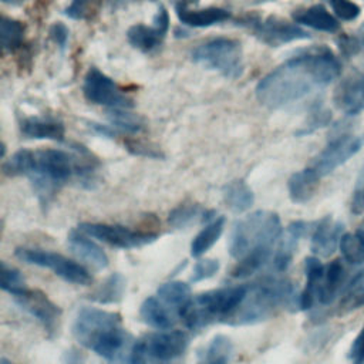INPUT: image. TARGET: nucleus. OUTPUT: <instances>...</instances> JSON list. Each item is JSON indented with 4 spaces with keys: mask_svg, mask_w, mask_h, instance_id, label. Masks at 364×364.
<instances>
[{
    "mask_svg": "<svg viewBox=\"0 0 364 364\" xmlns=\"http://www.w3.org/2000/svg\"><path fill=\"white\" fill-rule=\"evenodd\" d=\"M340 73L341 64L330 48L313 47L289 58L262 78L256 95L263 105L279 108L328 85Z\"/></svg>",
    "mask_w": 364,
    "mask_h": 364,
    "instance_id": "1",
    "label": "nucleus"
},
{
    "mask_svg": "<svg viewBox=\"0 0 364 364\" xmlns=\"http://www.w3.org/2000/svg\"><path fill=\"white\" fill-rule=\"evenodd\" d=\"M92 169L90 156L70 155L61 149H20L3 164L4 175L30 178L43 205L48 203L54 193L74 175L90 179Z\"/></svg>",
    "mask_w": 364,
    "mask_h": 364,
    "instance_id": "2",
    "label": "nucleus"
},
{
    "mask_svg": "<svg viewBox=\"0 0 364 364\" xmlns=\"http://www.w3.org/2000/svg\"><path fill=\"white\" fill-rule=\"evenodd\" d=\"M282 235V222L274 212L257 210L239 219L233 225L228 245L230 256L237 259L232 276L243 279L256 273L270 259Z\"/></svg>",
    "mask_w": 364,
    "mask_h": 364,
    "instance_id": "3",
    "label": "nucleus"
},
{
    "mask_svg": "<svg viewBox=\"0 0 364 364\" xmlns=\"http://www.w3.org/2000/svg\"><path fill=\"white\" fill-rule=\"evenodd\" d=\"M73 334L82 347L105 360L115 358L127 340L121 316L97 307L78 310L73 324Z\"/></svg>",
    "mask_w": 364,
    "mask_h": 364,
    "instance_id": "4",
    "label": "nucleus"
},
{
    "mask_svg": "<svg viewBox=\"0 0 364 364\" xmlns=\"http://www.w3.org/2000/svg\"><path fill=\"white\" fill-rule=\"evenodd\" d=\"M299 306L294 286L284 277H264L247 286L246 296L239 307L223 321L230 326L255 324L267 320L277 310Z\"/></svg>",
    "mask_w": 364,
    "mask_h": 364,
    "instance_id": "5",
    "label": "nucleus"
},
{
    "mask_svg": "<svg viewBox=\"0 0 364 364\" xmlns=\"http://www.w3.org/2000/svg\"><path fill=\"white\" fill-rule=\"evenodd\" d=\"M247 286L237 284L198 294L192 299L182 320L191 330H200L212 321H225L243 301Z\"/></svg>",
    "mask_w": 364,
    "mask_h": 364,
    "instance_id": "6",
    "label": "nucleus"
},
{
    "mask_svg": "<svg viewBox=\"0 0 364 364\" xmlns=\"http://www.w3.org/2000/svg\"><path fill=\"white\" fill-rule=\"evenodd\" d=\"M189 346V336L181 330L151 333L136 340L129 353L131 364L166 363L181 357Z\"/></svg>",
    "mask_w": 364,
    "mask_h": 364,
    "instance_id": "7",
    "label": "nucleus"
},
{
    "mask_svg": "<svg viewBox=\"0 0 364 364\" xmlns=\"http://www.w3.org/2000/svg\"><path fill=\"white\" fill-rule=\"evenodd\" d=\"M192 58L203 67L216 70L229 78H237L243 73L242 47L233 38L218 37L209 40L192 51Z\"/></svg>",
    "mask_w": 364,
    "mask_h": 364,
    "instance_id": "8",
    "label": "nucleus"
},
{
    "mask_svg": "<svg viewBox=\"0 0 364 364\" xmlns=\"http://www.w3.org/2000/svg\"><path fill=\"white\" fill-rule=\"evenodd\" d=\"M14 255L18 260L27 264L51 270L54 274L68 283L88 286L92 282L90 272L84 266L60 253L38 247H17Z\"/></svg>",
    "mask_w": 364,
    "mask_h": 364,
    "instance_id": "9",
    "label": "nucleus"
},
{
    "mask_svg": "<svg viewBox=\"0 0 364 364\" xmlns=\"http://www.w3.org/2000/svg\"><path fill=\"white\" fill-rule=\"evenodd\" d=\"M364 146V132L341 134L334 136L326 148L313 158L309 165L320 178L331 173L334 169L346 164Z\"/></svg>",
    "mask_w": 364,
    "mask_h": 364,
    "instance_id": "10",
    "label": "nucleus"
},
{
    "mask_svg": "<svg viewBox=\"0 0 364 364\" xmlns=\"http://www.w3.org/2000/svg\"><path fill=\"white\" fill-rule=\"evenodd\" d=\"M240 24L250 28L263 43L273 47L296 40L310 38V34L299 26L274 16L266 18L259 16H246L240 20Z\"/></svg>",
    "mask_w": 364,
    "mask_h": 364,
    "instance_id": "11",
    "label": "nucleus"
},
{
    "mask_svg": "<svg viewBox=\"0 0 364 364\" xmlns=\"http://www.w3.org/2000/svg\"><path fill=\"white\" fill-rule=\"evenodd\" d=\"M78 229L85 235L118 249L142 247L155 242L158 237L156 233L134 230L125 226L108 223H81Z\"/></svg>",
    "mask_w": 364,
    "mask_h": 364,
    "instance_id": "12",
    "label": "nucleus"
},
{
    "mask_svg": "<svg viewBox=\"0 0 364 364\" xmlns=\"http://www.w3.org/2000/svg\"><path fill=\"white\" fill-rule=\"evenodd\" d=\"M17 306L34 317L44 330L51 336L57 331L61 318V309L48 299V296L37 289H26L17 296H13Z\"/></svg>",
    "mask_w": 364,
    "mask_h": 364,
    "instance_id": "13",
    "label": "nucleus"
},
{
    "mask_svg": "<svg viewBox=\"0 0 364 364\" xmlns=\"http://www.w3.org/2000/svg\"><path fill=\"white\" fill-rule=\"evenodd\" d=\"M84 95L94 104L108 105L111 108H129L132 107L131 98L121 92L115 82L102 74L98 68H90L82 85Z\"/></svg>",
    "mask_w": 364,
    "mask_h": 364,
    "instance_id": "14",
    "label": "nucleus"
},
{
    "mask_svg": "<svg viewBox=\"0 0 364 364\" xmlns=\"http://www.w3.org/2000/svg\"><path fill=\"white\" fill-rule=\"evenodd\" d=\"M168 28H169L168 11L165 7L159 6L152 26L135 24L129 27V30L127 31V37L134 47L142 51H152L162 43Z\"/></svg>",
    "mask_w": 364,
    "mask_h": 364,
    "instance_id": "15",
    "label": "nucleus"
},
{
    "mask_svg": "<svg viewBox=\"0 0 364 364\" xmlns=\"http://www.w3.org/2000/svg\"><path fill=\"white\" fill-rule=\"evenodd\" d=\"M334 102L347 115L364 111V74H355L344 80L334 94Z\"/></svg>",
    "mask_w": 364,
    "mask_h": 364,
    "instance_id": "16",
    "label": "nucleus"
},
{
    "mask_svg": "<svg viewBox=\"0 0 364 364\" xmlns=\"http://www.w3.org/2000/svg\"><path fill=\"white\" fill-rule=\"evenodd\" d=\"M343 236V223L333 220L330 216L317 222L311 235V252L317 256L327 257L334 253Z\"/></svg>",
    "mask_w": 364,
    "mask_h": 364,
    "instance_id": "17",
    "label": "nucleus"
},
{
    "mask_svg": "<svg viewBox=\"0 0 364 364\" xmlns=\"http://www.w3.org/2000/svg\"><path fill=\"white\" fill-rule=\"evenodd\" d=\"M67 242L71 252L91 267L100 270L108 266V256L105 255V252L80 229L71 230Z\"/></svg>",
    "mask_w": 364,
    "mask_h": 364,
    "instance_id": "18",
    "label": "nucleus"
},
{
    "mask_svg": "<svg viewBox=\"0 0 364 364\" xmlns=\"http://www.w3.org/2000/svg\"><path fill=\"white\" fill-rule=\"evenodd\" d=\"M156 296L178 318L183 317L185 311L188 310L193 299L191 294L189 284L179 280L166 282L161 284L156 290Z\"/></svg>",
    "mask_w": 364,
    "mask_h": 364,
    "instance_id": "19",
    "label": "nucleus"
},
{
    "mask_svg": "<svg viewBox=\"0 0 364 364\" xmlns=\"http://www.w3.org/2000/svg\"><path fill=\"white\" fill-rule=\"evenodd\" d=\"M309 225L303 220H296L290 223L286 229V233L282 235L280 245L273 259V266L277 272H284L291 263L293 255L299 245V240L306 235Z\"/></svg>",
    "mask_w": 364,
    "mask_h": 364,
    "instance_id": "20",
    "label": "nucleus"
},
{
    "mask_svg": "<svg viewBox=\"0 0 364 364\" xmlns=\"http://www.w3.org/2000/svg\"><path fill=\"white\" fill-rule=\"evenodd\" d=\"M176 16L182 24L191 27H209L230 18V13L219 7H208L200 10H191L183 3L175 6Z\"/></svg>",
    "mask_w": 364,
    "mask_h": 364,
    "instance_id": "21",
    "label": "nucleus"
},
{
    "mask_svg": "<svg viewBox=\"0 0 364 364\" xmlns=\"http://www.w3.org/2000/svg\"><path fill=\"white\" fill-rule=\"evenodd\" d=\"M139 316L145 324L158 330H168L178 320V317L159 300L158 296H149L142 301Z\"/></svg>",
    "mask_w": 364,
    "mask_h": 364,
    "instance_id": "22",
    "label": "nucleus"
},
{
    "mask_svg": "<svg viewBox=\"0 0 364 364\" xmlns=\"http://www.w3.org/2000/svg\"><path fill=\"white\" fill-rule=\"evenodd\" d=\"M293 18L296 23L311 27L318 31L334 33L340 27L337 18L333 14H330L327 9L321 4H314L307 9L296 10L293 13Z\"/></svg>",
    "mask_w": 364,
    "mask_h": 364,
    "instance_id": "23",
    "label": "nucleus"
},
{
    "mask_svg": "<svg viewBox=\"0 0 364 364\" xmlns=\"http://www.w3.org/2000/svg\"><path fill=\"white\" fill-rule=\"evenodd\" d=\"M320 183V176L310 168L294 172L289 179V195L294 203L309 202Z\"/></svg>",
    "mask_w": 364,
    "mask_h": 364,
    "instance_id": "24",
    "label": "nucleus"
},
{
    "mask_svg": "<svg viewBox=\"0 0 364 364\" xmlns=\"http://www.w3.org/2000/svg\"><path fill=\"white\" fill-rule=\"evenodd\" d=\"M21 132L34 139H51L63 141L64 139V125L53 118H26L20 124Z\"/></svg>",
    "mask_w": 364,
    "mask_h": 364,
    "instance_id": "25",
    "label": "nucleus"
},
{
    "mask_svg": "<svg viewBox=\"0 0 364 364\" xmlns=\"http://www.w3.org/2000/svg\"><path fill=\"white\" fill-rule=\"evenodd\" d=\"M346 279V269L340 259L333 260L326 269L318 287L317 300L321 304H330L338 294Z\"/></svg>",
    "mask_w": 364,
    "mask_h": 364,
    "instance_id": "26",
    "label": "nucleus"
},
{
    "mask_svg": "<svg viewBox=\"0 0 364 364\" xmlns=\"http://www.w3.org/2000/svg\"><path fill=\"white\" fill-rule=\"evenodd\" d=\"M324 266L317 257H307L304 260V270H306V287L299 296V307L301 310H309L313 307L318 287L324 274Z\"/></svg>",
    "mask_w": 364,
    "mask_h": 364,
    "instance_id": "27",
    "label": "nucleus"
},
{
    "mask_svg": "<svg viewBox=\"0 0 364 364\" xmlns=\"http://www.w3.org/2000/svg\"><path fill=\"white\" fill-rule=\"evenodd\" d=\"M233 355V343L228 336L216 334L198 357V364H229Z\"/></svg>",
    "mask_w": 364,
    "mask_h": 364,
    "instance_id": "28",
    "label": "nucleus"
},
{
    "mask_svg": "<svg viewBox=\"0 0 364 364\" xmlns=\"http://www.w3.org/2000/svg\"><path fill=\"white\" fill-rule=\"evenodd\" d=\"M216 216L213 212L210 210H205L200 205H181L178 208H175L168 218V222L171 226L176 228V229H183L188 228L193 223L198 222H210L213 220Z\"/></svg>",
    "mask_w": 364,
    "mask_h": 364,
    "instance_id": "29",
    "label": "nucleus"
},
{
    "mask_svg": "<svg viewBox=\"0 0 364 364\" xmlns=\"http://www.w3.org/2000/svg\"><path fill=\"white\" fill-rule=\"evenodd\" d=\"M225 228V218L219 216L208 222L206 226L193 237L191 243V255L195 257L206 253L220 237Z\"/></svg>",
    "mask_w": 364,
    "mask_h": 364,
    "instance_id": "30",
    "label": "nucleus"
},
{
    "mask_svg": "<svg viewBox=\"0 0 364 364\" xmlns=\"http://www.w3.org/2000/svg\"><path fill=\"white\" fill-rule=\"evenodd\" d=\"M223 199L229 209L236 213H242L252 208L255 195L243 181H233L225 186Z\"/></svg>",
    "mask_w": 364,
    "mask_h": 364,
    "instance_id": "31",
    "label": "nucleus"
},
{
    "mask_svg": "<svg viewBox=\"0 0 364 364\" xmlns=\"http://www.w3.org/2000/svg\"><path fill=\"white\" fill-rule=\"evenodd\" d=\"M124 291H125L124 276L121 273H112L90 294V299L101 304L117 303L122 299Z\"/></svg>",
    "mask_w": 364,
    "mask_h": 364,
    "instance_id": "32",
    "label": "nucleus"
},
{
    "mask_svg": "<svg viewBox=\"0 0 364 364\" xmlns=\"http://www.w3.org/2000/svg\"><path fill=\"white\" fill-rule=\"evenodd\" d=\"M23 37L24 26L17 20L3 16L0 20V41L3 50L13 51L18 48L23 43Z\"/></svg>",
    "mask_w": 364,
    "mask_h": 364,
    "instance_id": "33",
    "label": "nucleus"
},
{
    "mask_svg": "<svg viewBox=\"0 0 364 364\" xmlns=\"http://www.w3.org/2000/svg\"><path fill=\"white\" fill-rule=\"evenodd\" d=\"M338 246L347 263L360 264L364 262V236L358 232L343 235Z\"/></svg>",
    "mask_w": 364,
    "mask_h": 364,
    "instance_id": "34",
    "label": "nucleus"
},
{
    "mask_svg": "<svg viewBox=\"0 0 364 364\" xmlns=\"http://www.w3.org/2000/svg\"><path fill=\"white\" fill-rule=\"evenodd\" d=\"M0 287L11 296H17L27 289L21 272L6 262L0 263Z\"/></svg>",
    "mask_w": 364,
    "mask_h": 364,
    "instance_id": "35",
    "label": "nucleus"
},
{
    "mask_svg": "<svg viewBox=\"0 0 364 364\" xmlns=\"http://www.w3.org/2000/svg\"><path fill=\"white\" fill-rule=\"evenodd\" d=\"M361 306H364V270L350 283L341 301V307L346 311L360 309Z\"/></svg>",
    "mask_w": 364,
    "mask_h": 364,
    "instance_id": "36",
    "label": "nucleus"
},
{
    "mask_svg": "<svg viewBox=\"0 0 364 364\" xmlns=\"http://www.w3.org/2000/svg\"><path fill=\"white\" fill-rule=\"evenodd\" d=\"M101 6V0H71L65 9V16L74 20L92 18Z\"/></svg>",
    "mask_w": 364,
    "mask_h": 364,
    "instance_id": "37",
    "label": "nucleus"
},
{
    "mask_svg": "<svg viewBox=\"0 0 364 364\" xmlns=\"http://www.w3.org/2000/svg\"><path fill=\"white\" fill-rule=\"evenodd\" d=\"M109 119L114 124L115 128L125 131V132H138L142 129V122L138 117L132 115L131 112L122 111L121 108H112V111L108 112Z\"/></svg>",
    "mask_w": 364,
    "mask_h": 364,
    "instance_id": "38",
    "label": "nucleus"
},
{
    "mask_svg": "<svg viewBox=\"0 0 364 364\" xmlns=\"http://www.w3.org/2000/svg\"><path fill=\"white\" fill-rule=\"evenodd\" d=\"M219 270V262L215 259H202L199 262H196V264L193 266V272L191 276V282L198 283L206 279L213 277Z\"/></svg>",
    "mask_w": 364,
    "mask_h": 364,
    "instance_id": "39",
    "label": "nucleus"
},
{
    "mask_svg": "<svg viewBox=\"0 0 364 364\" xmlns=\"http://www.w3.org/2000/svg\"><path fill=\"white\" fill-rule=\"evenodd\" d=\"M330 4L334 14L344 21L355 20L360 16V7L351 0H330Z\"/></svg>",
    "mask_w": 364,
    "mask_h": 364,
    "instance_id": "40",
    "label": "nucleus"
},
{
    "mask_svg": "<svg viewBox=\"0 0 364 364\" xmlns=\"http://www.w3.org/2000/svg\"><path fill=\"white\" fill-rule=\"evenodd\" d=\"M351 212L355 215L364 213V166L361 168L354 185L353 199H351Z\"/></svg>",
    "mask_w": 364,
    "mask_h": 364,
    "instance_id": "41",
    "label": "nucleus"
},
{
    "mask_svg": "<svg viewBox=\"0 0 364 364\" xmlns=\"http://www.w3.org/2000/svg\"><path fill=\"white\" fill-rule=\"evenodd\" d=\"M328 121H330V114L326 109L317 107L316 109H313L306 129L300 131V134H307V132H311V131H314V129H317L320 127H324Z\"/></svg>",
    "mask_w": 364,
    "mask_h": 364,
    "instance_id": "42",
    "label": "nucleus"
},
{
    "mask_svg": "<svg viewBox=\"0 0 364 364\" xmlns=\"http://www.w3.org/2000/svg\"><path fill=\"white\" fill-rule=\"evenodd\" d=\"M350 358L354 360V364L364 363V326L350 348Z\"/></svg>",
    "mask_w": 364,
    "mask_h": 364,
    "instance_id": "43",
    "label": "nucleus"
},
{
    "mask_svg": "<svg viewBox=\"0 0 364 364\" xmlns=\"http://www.w3.org/2000/svg\"><path fill=\"white\" fill-rule=\"evenodd\" d=\"M50 37L60 48H64L68 41V28L61 23H55L50 28Z\"/></svg>",
    "mask_w": 364,
    "mask_h": 364,
    "instance_id": "44",
    "label": "nucleus"
},
{
    "mask_svg": "<svg viewBox=\"0 0 364 364\" xmlns=\"http://www.w3.org/2000/svg\"><path fill=\"white\" fill-rule=\"evenodd\" d=\"M338 47L344 55H353L361 48L358 38L350 36H341L338 38Z\"/></svg>",
    "mask_w": 364,
    "mask_h": 364,
    "instance_id": "45",
    "label": "nucleus"
},
{
    "mask_svg": "<svg viewBox=\"0 0 364 364\" xmlns=\"http://www.w3.org/2000/svg\"><path fill=\"white\" fill-rule=\"evenodd\" d=\"M63 364H85V358L77 348H70L63 354Z\"/></svg>",
    "mask_w": 364,
    "mask_h": 364,
    "instance_id": "46",
    "label": "nucleus"
},
{
    "mask_svg": "<svg viewBox=\"0 0 364 364\" xmlns=\"http://www.w3.org/2000/svg\"><path fill=\"white\" fill-rule=\"evenodd\" d=\"M357 38H358V41H360V46H361V47H364V24L361 26V28H360V31H358Z\"/></svg>",
    "mask_w": 364,
    "mask_h": 364,
    "instance_id": "47",
    "label": "nucleus"
},
{
    "mask_svg": "<svg viewBox=\"0 0 364 364\" xmlns=\"http://www.w3.org/2000/svg\"><path fill=\"white\" fill-rule=\"evenodd\" d=\"M24 0H3V3H7V4H11V6H17V4H21Z\"/></svg>",
    "mask_w": 364,
    "mask_h": 364,
    "instance_id": "48",
    "label": "nucleus"
},
{
    "mask_svg": "<svg viewBox=\"0 0 364 364\" xmlns=\"http://www.w3.org/2000/svg\"><path fill=\"white\" fill-rule=\"evenodd\" d=\"M127 1H131V0H109V3L114 4V6H118V4H122V3H127Z\"/></svg>",
    "mask_w": 364,
    "mask_h": 364,
    "instance_id": "49",
    "label": "nucleus"
},
{
    "mask_svg": "<svg viewBox=\"0 0 364 364\" xmlns=\"http://www.w3.org/2000/svg\"><path fill=\"white\" fill-rule=\"evenodd\" d=\"M357 232H358L361 236H364V220H363V223L360 225V228L357 229Z\"/></svg>",
    "mask_w": 364,
    "mask_h": 364,
    "instance_id": "50",
    "label": "nucleus"
},
{
    "mask_svg": "<svg viewBox=\"0 0 364 364\" xmlns=\"http://www.w3.org/2000/svg\"><path fill=\"white\" fill-rule=\"evenodd\" d=\"M0 364H13V363H11V361H9L7 358H4V357H3V358L0 360Z\"/></svg>",
    "mask_w": 364,
    "mask_h": 364,
    "instance_id": "51",
    "label": "nucleus"
},
{
    "mask_svg": "<svg viewBox=\"0 0 364 364\" xmlns=\"http://www.w3.org/2000/svg\"><path fill=\"white\" fill-rule=\"evenodd\" d=\"M186 1H191V0H186Z\"/></svg>",
    "mask_w": 364,
    "mask_h": 364,
    "instance_id": "52",
    "label": "nucleus"
}]
</instances>
